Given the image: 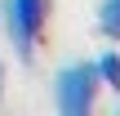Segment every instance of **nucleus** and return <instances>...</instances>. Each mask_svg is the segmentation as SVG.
<instances>
[{"label":"nucleus","mask_w":120,"mask_h":116,"mask_svg":"<svg viewBox=\"0 0 120 116\" xmlns=\"http://www.w3.org/2000/svg\"><path fill=\"white\" fill-rule=\"evenodd\" d=\"M0 22H4L13 54L31 58L45 36V22H49V0H0Z\"/></svg>","instance_id":"obj_1"},{"label":"nucleus","mask_w":120,"mask_h":116,"mask_svg":"<svg viewBox=\"0 0 120 116\" xmlns=\"http://www.w3.org/2000/svg\"><path fill=\"white\" fill-rule=\"evenodd\" d=\"M53 103L67 116L94 112V103H98V72H94V63H67V67H58V76H53Z\"/></svg>","instance_id":"obj_2"},{"label":"nucleus","mask_w":120,"mask_h":116,"mask_svg":"<svg viewBox=\"0 0 120 116\" xmlns=\"http://www.w3.org/2000/svg\"><path fill=\"white\" fill-rule=\"evenodd\" d=\"M94 72H98V85H107V89L120 94V49H102L94 58Z\"/></svg>","instance_id":"obj_3"},{"label":"nucleus","mask_w":120,"mask_h":116,"mask_svg":"<svg viewBox=\"0 0 120 116\" xmlns=\"http://www.w3.org/2000/svg\"><path fill=\"white\" fill-rule=\"evenodd\" d=\"M98 31L107 40H120V0H102L98 4Z\"/></svg>","instance_id":"obj_4"},{"label":"nucleus","mask_w":120,"mask_h":116,"mask_svg":"<svg viewBox=\"0 0 120 116\" xmlns=\"http://www.w3.org/2000/svg\"><path fill=\"white\" fill-rule=\"evenodd\" d=\"M0 89H4V63H0Z\"/></svg>","instance_id":"obj_5"}]
</instances>
